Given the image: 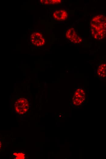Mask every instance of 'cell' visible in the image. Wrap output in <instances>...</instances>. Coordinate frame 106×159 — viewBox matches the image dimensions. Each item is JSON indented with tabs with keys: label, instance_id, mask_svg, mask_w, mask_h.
<instances>
[{
	"label": "cell",
	"instance_id": "obj_6",
	"mask_svg": "<svg viewBox=\"0 0 106 159\" xmlns=\"http://www.w3.org/2000/svg\"><path fill=\"white\" fill-rule=\"evenodd\" d=\"M12 154V157L15 159H24L27 158L26 153L23 151H14Z\"/></svg>",
	"mask_w": 106,
	"mask_h": 159
},
{
	"label": "cell",
	"instance_id": "obj_1",
	"mask_svg": "<svg viewBox=\"0 0 106 159\" xmlns=\"http://www.w3.org/2000/svg\"><path fill=\"white\" fill-rule=\"evenodd\" d=\"M90 32L93 38L100 40L105 38L106 35V17L103 14L95 15L90 21Z\"/></svg>",
	"mask_w": 106,
	"mask_h": 159
},
{
	"label": "cell",
	"instance_id": "obj_5",
	"mask_svg": "<svg viewBox=\"0 0 106 159\" xmlns=\"http://www.w3.org/2000/svg\"><path fill=\"white\" fill-rule=\"evenodd\" d=\"M97 76L100 78H104L106 76V64L102 63L99 65L96 72Z\"/></svg>",
	"mask_w": 106,
	"mask_h": 159
},
{
	"label": "cell",
	"instance_id": "obj_7",
	"mask_svg": "<svg viewBox=\"0 0 106 159\" xmlns=\"http://www.w3.org/2000/svg\"><path fill=\"white\" fill-rule=\"evenodd\" d=\"M1 146H2V143H1V142L0 141V150L1 148Z\"/></svg>",
	"mask_w": 106,
	"mask_h": 159
},
{
	"label": "cell",
	"instance_id": "obj_2",
	"mask_svg": "<svg viewBox=\"0 0 106 159\" xmlns=\"http://www.w3.org/2000/svg\"><path fill=\"white\" fill-rule=\"evenodd\" d=\"M65 35L67 40L71 43L78 44L83 42V38L77 33L73 27L69 28L66 31Z\"/></svg>",
	"mask_w": 106,
	"mask_h": 159
},
{
	"label": "cell",
	"instance_id": "obj_3",
	"mask_svg": "<svg viewBox=\"0 0 106 159\" xmlns=\"http://www.w3.org/2000/svg\"><path fill=\"white\" fill-rule=\"evenodd\" d=\"M15 109L17 113L20 115H23L26 113L29 109L28 100L25 98H20L15 101Z\"/></svg>",
	"mask_w": 106,
	"mask_h": 159
},
{
	"label": "cell",
	"instance_id": "obj_4",
	"mask_svg": "<svg viewBox=\"0 0 106 159\" xmlns=\"http://www.w3.org/2000/svg\"><path fill=\"white\" fill-rule=\"evenodd\" d=\"M52 18L60 21L66 20L68 17V14L65 9H59L54 10L51 13Z\"/></svg>",
	"mask_w": 106,
	"mask_h": 159
}]
</instances>
